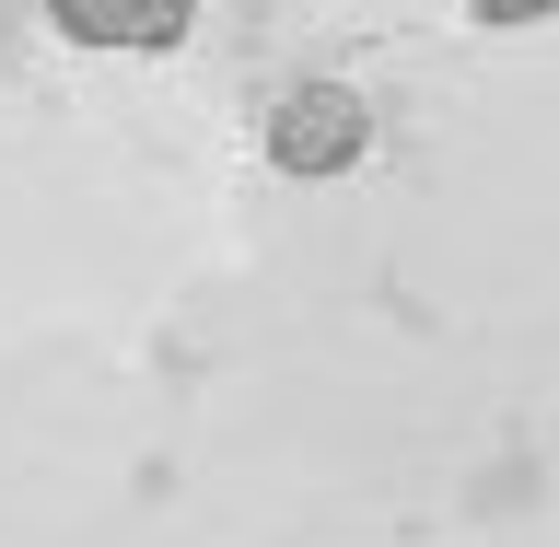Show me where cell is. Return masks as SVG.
<instances>
[{
  "instance_id": "1",
  "label": "cell",
  "mask_w": 559,
  "mask_h": 547,
  "mask_svg": "<svg viewBox=\"0 0 559 547\" xmlns=\"http://www.w3.org/2000/svg\"><path fill=\"white\" fill-rule=\"evenodd\" d=\"M47 12H59V35H82V47H175L199 0H47Z\"/></svg>"
}]
</instances>
